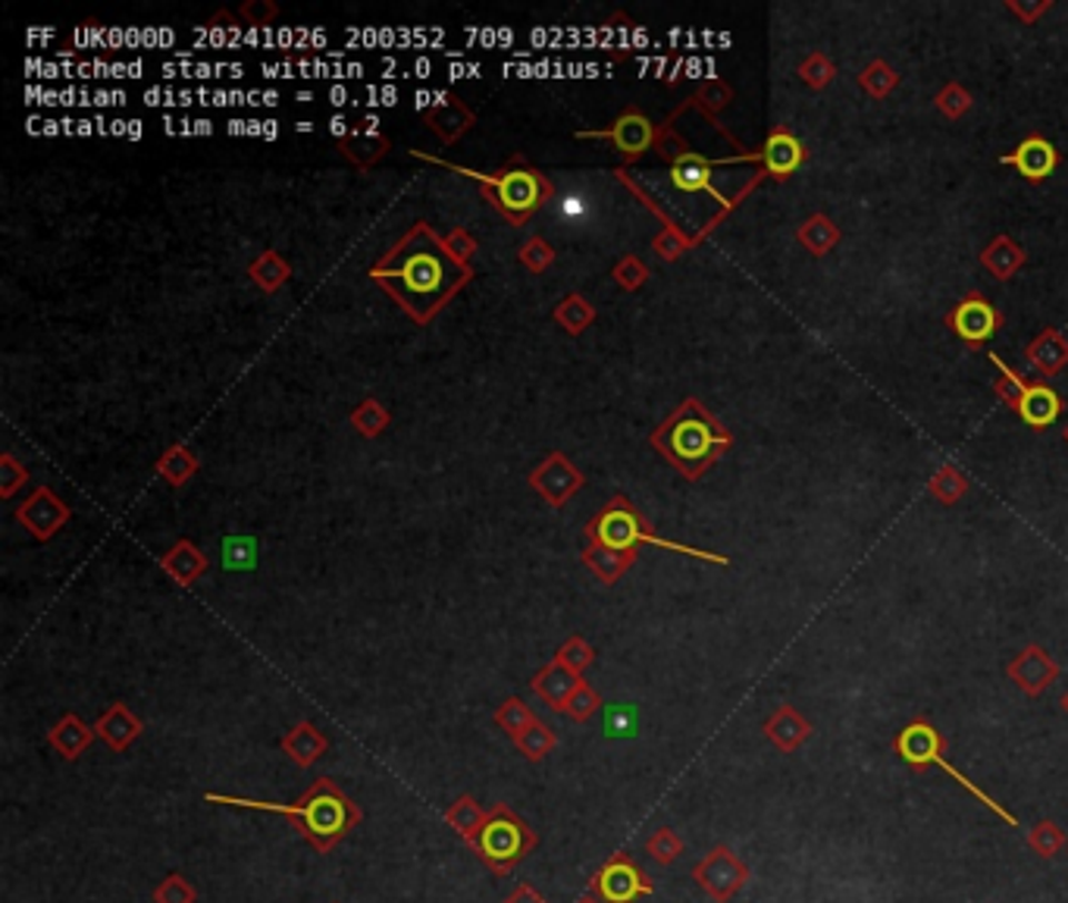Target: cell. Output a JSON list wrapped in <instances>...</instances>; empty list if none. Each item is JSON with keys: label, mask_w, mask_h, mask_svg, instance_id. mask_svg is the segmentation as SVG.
<instances>
[{"label": "cell", "mask_w": 1068, "mask_h": 903, "mask_svg": "<svg viewBox=\"0 0 1068 903\" xmlns=\"http://www.w3.org/2000/svg\"><path fill=\"white\" fill-rule=\"evenodd\" d=\"M445 248H448L452 255L458 257L461 264H467V257L476 252V242L471 239V236H467L464 229H455V233H452V236L445 239Z\"/></svg>", "instance_id": "f5cc1de1"}, {"label": "cell", "mask_w": 1068, "mask_h": 903, "mask_svg": "<svg viewBox=\"0 0 1068 903\" xmlns=\"http://www.w3.org/2000/svg\"><path fill=\"white\" fill-rule=\"evenodd\" d=\"M505 903H548V901H545V897L540 894V891H536V887L526 885V882H521V885L514 887L508 897H505Z\"/></svg>", "instance_id": "11a10c76"}, {"label": "cell", "mask_w": 1068, "mask_h": 903, "mask_svg": "<svg viewBox=\"0 0 1068 903\" xmlns=\"http://www.w3.org/2000/svg\"><path fill=\"white\" fill-rule=\"evenodd\" d=\"M577 903H602V901H599V897H595V894H583V897H580Z\"/></svg>", "instance_id": "680465c9"}, {"label": "cell", "mask_w": 1068, "mask_h": 903, "mask_svg": "<svg viewBox=\"0 0 1068 903\" xmlns=\"http://www.w3.org/2000/svg\"><path fill=\"white\" fill-rule=\"evenodd\" d=\"M586 537H590V546H605V549H617V552H633L640 543H649L659 546V549H668V552L690 556V559H702V562L728 565V556L702 552V549L674 543V540H662L659 533L649 530L643 514L636 512L627 499H614L605 512L595 514L593 521H590V528H586Z\"/></svg>", "instance_id": "5b68a950"}, {"label": "cell", "mask_w": 1068, "mask_h": 903, "mask_svg": "<svg viewBox=\"0 0 1068 903\" xmlns=\"http://www.w3.org/2000/svg\"><path fill=\"white\" fill-rule=\"evenodd\" d=\"M336 903H339V901H336Z\"/></svg>", "instance_id": "6125c7cd"}, {"label": "cell", "mask_w": 1068, "mask_h": 903, "mask_svg": "<svg viewBox=\"0 0 1068 903\" xmlns=\"http://www.w3.org/2000/svg\"><path fill=\"white\" fill-rule=\"evenodd\" d=\"M342 148H345V154H348L355 164H360V167H370L374 160H379V157L386 154L389 141L379 136V132H364V136H357L355 132L348 141H342Z\"/></svg>", "instance_id": "e575fe53"}, {"label": "cell", "mask_w": 1068, "mask_h": 903, "mask_svg": "<svg viewBox=\"0 0 1068 903\" xmlns=\"http://www.w3.org/2000/svg\"><path fill=\"white\" fill-rule=\"evenodd\" d=\"M333 132H336V136H345V120H342V117L333 120Z\"/></svg>", "instance_id": "6f0895ef"}, {"label": "cell", "mask_w": 1068, "mask_h": 903, "mask_svg": "<svg viewBox=\"0 0 1068 903\" xmlns=\"http://www.w3.org/2000/svg\"><path fill=\"white\" fill-rule=\"evenodd\" d=\"M207 803L233 806V809H255V813H276L291 822V828L305 837L317 853H333L345 837L360 825V806H357L333 778H317L295 803L251 801V797H233V794H204Z\"/></svg>", "instance_id": "7a4b0ae2"}, {"label": "cell", "mask_w": 1068, "mask_h": 903, "mask_svg": "<svg viewBox=\"0 0 1068 903\" xmlns=\"http://www.w3.org/2000/svg\"><path fill=\"white\" fill-rule=\"evenodd\" d=\"M595 311L593 305L586 302V298H580V295H571V298H564L555 311V321H558L567 333H583L586 326L593 324Z\"/></svg>", "instance_id": "8d00e7d4"}, {"label": "cell", "mask_w": 1068, "mask_h": 903, "mask_svg": "<svg viewBox=\"0 0 1068 903\" xmlns=\"http://www.w3.org/2000/svg\"><path fill=\"white\" fill-rule=\"evenodd\" d=\"M693 879L714 903H730L749 885L752 872L740 853L730 851L728 844H718L695 863Z\"/></svg>", "instance_id": "30bf717a"}, {"label": "cell", "mask_w": 1068, "mask_h": 903, "mask_svg": "<svg viewBox=\"0 0 1068 903\" xmlns=\"http://www.w3.org/2000/svg\"><path fill=\"white\" fill-rule=\"evenodd\" d=\"M797 239L812 252L814 257H824L833 245L840 242V226L828 217V214H814L809 220L799 226Z\"/></svg>", "instance_id": "f1b7e54d"}, {"label": "cell", "mask_w": 1068, "mask_h": 903, "mask_svg": "<svg viewBox=\"0 0 1068 903\" xmlns=\"http://www.w3.org/2000/svg\"><path fill=\"white\" fill-rule=\"evenodd\" d=\"M19 524H26V530L38 537V540H51L57 530L67 524L69 509L51 493V490H38V493L26 502V506H19Z\"/></svg>", "instance_id": "9a60e30c"}, {"label": "cell", "mask_w": 1068, "mask_h": 903, "mask_svg": "<svg viewBox=\"0 0 1068 903\" xmlns=\"http://www.w3.org/2000/svg\"><path fill=\"white\" fill-rule=\"evenodd\" d=\"M947 324H950L952 333L966 342V345L978 349V345H987V342L1000 333L1002 314L983 298L981 292H968L966 298L950 311Z\"/></svg>", "instance_id": "8fae6325"}, {"label": "cell", "mask_w": 1068, "mask_h": 903, "mask_svg": "<svg viewBox=\"0 0 1068 903\" xmlns=\"http://www.w3.org/2000/svg\"><path fill=\"white\" fill-rule=\"evenodd\" d=\"M198 901V887L188 882L186 875L170 872L160 885L154 887V903H195Z\"/></svg>", "instance_id": "60d3db41"}, {"label": "cell", "mask_w": 1068, "mask_h": 903, "mask_svg": "<svg viewBox=\"0 0 1068 903\" xmlns=\"http://www.w3.org/2000/svg\"><path fill=\"white\" fill-rule=\"evenodd\" d=\"M1025 261H1028L1025 248H1021L1018 242L1009 239V236H997V239L990 242L981 252L983 271H990V276H997L1000 283L1012 279V276L1025 267Z\"/></svg>", "instance_id": "d4e9b609"}, {"label": "cell", "mask_w": 1068, "mask_h": 903, "mask_svg": "<svg viewBox=\"0 0 1068 903\" xmlns=\"http://www.w3.org/2000/svg\"><path fill=\"white\" fill-rule=\"evenodd\" d=\"M0 468H3V478H0V493L3 495H13V490H17L19 483H26V480H29L26 468H19L13 455H3Z\"/></svg>", "instance_id": "f907efd6"}, {"label": "cell", "mask_w": 1068, "mask_h": 903, "mask_svg": "<svg viewBox=\"0 0 1068 903\" xmlns=\"http://www.w3.org/2000/svg\"><path fill=\"white\" fill-rule=\"evenodd\" d=\"M1062 436H1066V443H1068V426H1066V433H1062Z\"/></svg>", "instance_id": "94428289"}, {"label": "cell", "mask_w": 1068, "mask_h": 903, "mask_svg": "<svg viewBox=\"0 0 1068 903\" xmlns=\"http://www.w3.org/2000/svg\"><path fill=\"white\" fill-rule=\"evenodd\" d=\"M655 449L664 459L678 468L686 480L702 478L714 461L721 459L730 449V433L724 424L702 409L699 399H686L668 421H664L655 436Z\"/></svg>", "instance_id": "3957f363"}, {"label": "cell", "mask_w": 1068, "mask_h": 903, "mask_svg": "<svg viewBox=\"0 0 1068 903\" xmlns=\"http://www.w3.org/2000/svg\"><path fill=\"white\" fill-rule=\"evenodd\" d=\"M580 681H583V678H580L577 671H571L567 665H561L558 659H555V662L545 665L543 671L533 678V690H536V697H543L552 709L564 713V703L577 690Z\"/></svg>", "instance_id": "44dd1931"}, {"label": "cell", "mask_w": 1068, "mask_h": 903, "mask_svg": "<svg viewBox=\"0 0 1068 903\" xmlns=\"http://www.w3.org/2000/svg\"><path fill=\"white\" fill-rule=\"evenodd\" d=\"M859 86L866 88L871 98H887L893 88L899 86V72L893 67H887L883 60H874L871 67L862 69V76H859Z\"/></svg>", "instance_id": "f35d334b"}, {"label": "cell", "mask_w": 1068, "mask_h": 903, "mask_svg": "<svg viewBox=\"0 0 1068 903\" xmlns=\"http://www.w3.org/2000/svg\"><path fill=\"white\" fill-rule=\"evenodd\" d=\"M655 252H659L662 257H668V261H674V257L683 252V242L678 239V233H674V229H664V236L655 239Z\"/></svg>", "instance_id": "db71d44e"}, {"label": "cell", "mask_w": 1068, "mask_h": 903, "mask_svg": "<svg viewBox=\"0 0 1068 903\" xmlns=\"http://www.w3.org/2000/svg\"><path fill=\"white\" fill-rule=\"evenodd\" d=\"M352 424H355L364 436H376V433H383V430L389 426V411L383 409L379 402H374V399H367V402L352 414Z\"/></svg>", "instance_id": "f6af8a7d"}, {"label": "cell", "mask_w": 1068, "mask_h": 903, "mask_svg": "<svg viewBox=\"0 0 1068 903\" xmlns=\"http://www.w3.org/2000/svg\"><path fill=\"white\" fill-rule=\"evenodd\" d=\"M467 844L486 863V870L495 875H508L521 860L540 847V837L508 803H495L492 809H486L483 825Z\"/></svg>", "instance_id": "277c9868"}, {"label": "cell", "mask_w": 1068, "mask_h": 903, "mask_svg": "<svg viewBox=\"0 0 1068 903\" xmlns=\"http://www.w3.org/2000/svg\"><path fill=\"white\" fill-rule=\"evenodd\" d=\"M893 747H897L899 759H902V763H906L909 768H916V772H924V768H931V766L943 768V772L950 775L952 782L962 784L968 794H971V797H978V801H981L983 806L990 809V813H997V816H1000L1006 825L1018 828L1016 813H1009V809H1006L1002 803L993 801V797H990V794H987L983 787H978V784L971 782L966 772H959V768L952 766V763H947V759H943V750H947V737L937 732V728H933L928 718H916V722H909V725H906V728L897 734Z\"/></svg>", "instance_id": "8992f818"}, {"label": "cell", "mask_w": 1068, "mask_h": 903, "mask_svg": "<svg viewBox=\"0 0 1068 903\" xmlns=\"http://www.w3.org/2000/svg\"><path fill=\"white\" fill-rule=\"evenodd\" d=\"M1006 675L1028 694V697H1040L1044 690H1050L1056 678H1059V665L1052 662V656L1044 647H1025L1016 659L1009 662Z\"/></svg>", "instance_id": "4fadbf2b"}, {"label": "cell", "mask_w": 1068, "mask_h": 903, "mask_svg": "<svg viewBox=\"0 0 1068 903\" xmlns=\"http://www.w3.org/2000/svg\"><path fill=\"white\" fill-rule=\"evenodd\" d=\"M514 747H517V753L524 756L526 763H543L545 756L558 747V734L552 732L545 722H536L521 737H514Z\"/></svg>", "instance_id": "4dcf8cb0"}, {"label": "cell", "mask_w": 1068, "mask_h": 903, "mask_svg": "<svg viewBox=\"0 0 1068 903\" xmlns=\"http://www.w3.org/2000/svg\"><path fill=\"white\" fill-rule=\"evenodd\" d=\"M583 562L590 565V571L602 583H614L621 575H627L630 565L636 562V552H617V549H605V546H590L583 552Z\"/></svg>", "instance_id": "83f0119b"}, {"label": "cell", "mask_w": 1068, "mask_h": 903, "mask_svg": "<svg viewBox=\"0 0 1068 903\" xmlns=\"http://www.w3.org/2000/svg\"><path fill=\"white\" fill-rule=\"evenodd\" d=\"M95 734H98V732H95L91 725H86V722L76 716V713H67V716L60 718V722L53 725L51 732H48V740H51L53 750L60 753L63 759H69V763H72V759H79V756H82V753L91 747Z\"/></svg>", "instance_id": "603a6c76"}, {"label": "cell", "mask_w": 1068, "mask_h": 903, "mask_svg": "<svg viewBox=\"0 0 1068 903\" xmlns=\"http://www.w3.org/2000/svg\"><path fill=\"white\" fill-rule=\"evenodd\" d=\"M222 565H226V568H236V571L255 568V540H248V537H229V540L222 543Z\"/></svg>", "instance_id": "7dc6e473"}, {"label": "cell", "mask_w": 1068, "mask_h": 903, "mask_svg": "<svg viewBox=\"0 0 1068 903\" xmlns=\"http://www.w3.org/2000/svg\"><path fill=\"white\" fill-rule=\"evenodd\" d=\"M755 160H762L764 173H768L771 179H790V176L805 164V145H802L793 132L774 129V132L768 136V141H764L762 151L755 154Z\"/></svg>", "instance_id": "2e32d148"}, {"label": "cell", "mask_w": 1068, "mask_h": 903, "mask_svg": "<svg viewBox=\"0 0 1068 903\" xmlns=\"http://www.w3.org/2000/svg\"><path fill=\"white\" fill-rule=\"evenodd\" d=\"M426 120H429V126H433L445 141H455V138L474 122V114H471L458 98H445V95H442V101L429 110Z\"/></svg>", "instance_id": "4316f807"}, {"label": "cell", "mask_w": 1068, "mask_h": 903, "mask_svg": "<svg viewBox=\"0 0 1068 903\" xmlns=\"http://www.w3.org/2000/svg\"><path fill=\"white\" fill-rule=\"evenodd\" d=\"M492 718H495V725L508 734V737H521L530 725H536V722H540V718L533 716V709L526 706L524 699H517V697L505 699V703L495 709V716Z\"/></svg>", "instance_id": "d6a6232c"}, {"label": "cell", "mask_w": 1068, "mask_h": 903, "mask_svg": "<svg viewBox=\"0 0 1068 903\" xmlns=\"http://www.w3.org/2000/svg\"><path fill=\"white\" fill-rule=\"evenodd\" d=\"M251 276H255L264 289L273 292V289H279V286L289 279V264L276 255V252H264V255L257 257L255 264H251Z\"/></svg>", "instance_id": "ab89813d"}, {"label": "cell", "mask_w": 1068, "mask_h": 903, "mask_svg": "<svg viewBox=\"0 0 1068 903\" xmlns=\"http://www.w3.org/2000/svg\"><path fill=\"white\" fill-rule=\"evenodd\" d=\"M645 276H649L645 264L640 261V257H633V255L624 257V261L614 267V279H617L624 289H640V286L645 283Z\"/></svg>", "instance_id": "681fc988"}, {"label": "cell", "mask_w": 1068, "mask_h": 903, "mask_svg": "<svg viewBox=\"0 0 1068 903\" xmlns=\"http://www.w3.org/2000/svg\"><path fill=\"white\" fill-rule=\"evenodd\" d=\"M160 568H164L179 587H191V583L207 571V559H204V552H198L188 540H182V543L172 546L170 552L160 559Z\"/></svg>", "instance_id": "484cf974"}, {"label": "cell", "mask_w": 1068, "mask_h": 903, "mask_svg": "<svg viewBox=\"0 0 1068 903\" xmlns=\"http://www.w3.org/2000/svg\"><path fill=\"white\" fill-rule=\"evenodd\" d=\"M928 490H931V495L937 499V502H943V506H956V502L966 495L968 480L962 478L952 464H943V468H940V471L931 478Z\"/></svg>", "instance_id": "836d02e7"}, {"label": "cell", "mask_w": 1068, "mask_h": 903, "mask_svg": "<svg viewBox=\"0 0 1068 903\" xmlns=\"http://www.w3.org/2000/svg\"><path fill=\"white\" fill-rule=\"evenodd\" d=\"M764 737L778 747L780 753H797L809 737H812V722L799 713L797 706L790 703H780L778 709L771 713V718L764 722Z\"/></svg>", "instance_id": "ac0fdd59"}, {"label": "cell", "mask_w": 1068, "mask_h": 903, "mask_svg": "<svg viewBox=\"0 0 1068 903\" xmlns=\"http://www.w3.org/2000/svg\"><path fill=\"white\" fill-rule=\"evenodd\" d=\"M1059 703H1062V713H1066V716H1068V690H1066V694H1062V699H1059Z\"/></svg>", "instance_id": "91938a15"}, {"label": "cell", "mask_w": 1068, "mask_h": 903, "mask_svg": "<svg viewBox=\"0 0 1068 903\" xmlns=\"http://www.w3.org/2000/svg\"><path fill=\"white\" fill-rule=\"evenodd\" d=\"M1028 847L1040 856V860H1052L1066 851V832L1052 822V818H1040L1037 825L1028 828Z\"/></svg>", "instance_id": "1f68e13d"}, {"label": "cell", "mask_w": 1068, "mask_h": 903, "mask_svg": "<svg viewBox=\"0 0 1068 903\" xmlns=\"http://www.w3.org/2000/svg\"><path fill=\"white\" fill-rule=\"evenodd\" d=\"M799 76H802V82L814 91H821V88H828L833 82V76H837V69L833 63L824 57L821 51L809 53L802 63H799Z\"/></svg>", "instance_id": "b9f144b4"}, {"label": "cell", "mask_w": 1068, "mask_h": 903, "mask_svg": "<svg viewBox=\"0 0 1068 903\" xmlns=\"http://www.w3.org/2000/svg\"><path fill=\"white\" fill-rule=\"evenodd\" d=\"M599 706H602V697L595 694L593 687L586 681H580V687L571 694V699L564 703V716L574 718V722H590V718L599 713Z\"/></svg>", "instance_id": "ee69618b"}, {"label": "cell", "mask_w": 1068, "mask_h": 903, "mask_svg": "<svg viewBox=\"0 0 1068 903\" xmlns=\"http://www.w3.org/2000/svg\"><path fill=\"white\" fill-rule=\"evenodd\" d=\"M580 138H609L614 141V148L624 154L627 160L633 157H640L652 148V141H655V126L652 120L640 114V110H627V114H621L617 120L611 122L609 129H595V132H580Z\"/></svg>", "instance_id": "7c38bea8"}, {"label": "cell", "mask_w": 1068, "mask_h": 903, "mask_svg": "<svg viewBox=\"0 0 1068 903\" xmlns=\"http://www.w3.org/2000/svg\"><path fill=\"white\" fill-rule=\"evenodd\" d=\"M279 750L286 753L295 766L310 768L317 759H320L323 753L329 750V740H326V737H323L310 722H298V725H295L283 740H279Z\"/></svg>", "instance_id": "7402d4cb"}, {"label": "cell", "mask_w": 1068, "mask_h": 903, "mask_svg": "<svg viewBox=\"0 0 1068 903\" xmlns=\"http://www.w3.org/2000/svg\"><path fill=\"white\" fill-rule=\"evenodd\" d=\"M370 276L398 298L417 324H426L471 279V267L461 264L429 226H414Z\"/></svg>", "instance_id": "6da1fadb"}, {"label": "cell", "mask_w": 1068, "mask_h": 903, "mask_svg": "<svg viewBox=\"0 0 1068 903\" xmlns=\"http://www.w3.org/2000/svg\"><path fill=\"white\" fill-rule=\"evenodd\" d=\"M712 176H714V160L709 157H702V154L695 151H683L678 154L674 160H671V183L680 192H709L714 195L718 202H724L721 195H718V188L712 186Z\"/></svg>", "instance_id": "ffe728a7"}, {"label": "cell", "mask_w": 1068, "mask_h": 903, "mask_svg": "<svg viewBox=\"0 0 1068 903\" xmlns=\"http://www.w3.org/2000/svg\"><path fill=\"white\" fill-rule=\"evenodd\" d=\"M590 894L602 903H640L655 894V882L640 870L630 853H611L602 870L590 879Z\"/></svg>", "instance_id": "9c48e42d"}, {"label": "cell", "mask_w": 1068, "mask_h": 903, "mask_svg": "<svg viewBox=\"0 0 1068 903\" xmlns=\"http://www.w3.org/2000/svg\"><path fill=\"white\" fill-rule=\"evenodd\" d=\"M276 13H279V10H276L273 3H267V0H251V3H245V7H241V17L248 19L255 29H260V26H270V19H276Z\"/></svg>", "instance_id": "816d5d0a"}, {"label": "cell", "mask_w": 1068, "mask_h": 903, "mask_svg": "<svg viewBox=\"0 0 1068 903\" xmlns=\"http://www.w3.org/2000/svg\"><path fill=\"white\" fill-rule=\"evenodd\" d=\"M195 468H198V461H195V455H191L188 449H182V445L170 449L164 459L157 461V471L170 480L172 487H182V483L195 474Z\"/></svg>", "instance_id": "74e56055"}, {"label": "cell", "mask_w": 1068, "mask_h": 903, "mask_svg": "<svg viewBox=\"0 0 1068 903\" xmlns=\"http://www.w3.org/2000/svg\"><path fill=\"white\" fill-rule=\"evenodd\" d=\"M987 359L997 364V371H1000V380H997V395H1000L1002 402L1009 405V411H1016L1018 418L1025 421V424L1037 430V433H1044L1047 426H1052L1059 421V414H1062V399H1059V392L1052 390L1050 383H1044V380H1025V376L1012 371L1000 355H993V352H987Z\"/></svg>", "instance_id": "ba28073f"}, {"label": "cell", "mask_w": 1068, "mask_h": 903, "mask_svg": "<svg viewBox=\"0 0 1068 903\" xmlns=\"http://www.w3.org/2000/svg\"><path fill=\"white\" fill-rule=\"evenodd\" d=\"M683 851H686V844H683V837H680L674 828H659L655 835L645 841V853H649L659 866L678 863Z\"/></svg>", "instance_id": "d590c367"}, {"label": "cell", "mask_w": 1068, "mask_h": 903, "mask_svg": "<svg viewBox=\"0 0 1068 903\" xmlns=\"http://www.w3.org/2000/svg\"><path fill=\"white\" fill-rule=\"evenodd\" d=\"M1002 164H1006V167H1016L1021 179L1040 186V183L1059 167V151H1056V145H1052L1050 138L1028 136L1018 145L1016 151L1002 157Z\"/></svg>", "instance_id": "5bb4252c"}, {"label": "cell", "mask_w": 1068, "mask_h": 903, "mask_svg": "<svg viewBox=\"0 0 1068 903\" xmlns=\"http://www.w3.org/2000/svg\"><path fill=\"white\" fill-rule=\"evenodd\" d=\"M558 662L567 665L571 671L583 675V671L595 662V652L583 637H567V640H564V647L558 649Z\"/></svg>", "instance_id": "bcb514c9"}, {"label": "cell", "mask_w": 1068, "mask_h": 903, "mask_svg": "<svg viewBox=\"0 0 1068 903\" xmlns=\"http://www.w3.org/2000/svg\"><path fill=\"white\" fill-rule=\"evenodd\" d=\"M933 104H937V110H940L943 117H950V120H959L962 114H968V110H971V104H975V101H971V95H968L966 88L959 86V82H947V86L937 91Z\"/></svg>", "instance_id": "7bdbcfd3"}, {"label": "cell", "mask_w": 1068, "mask_h": 903, "mask_svg": "<svg viewBox=\"0 0 1068 903\" xmlns=\"http://www.w3.org/2000/svg\"><path fill=\"white\" fill-rule=\"evenodd\" d=\"M479 179H483L495 210L505 214L514 226L530 220L552 195V183L536 167H530L524 157H514L508 167H502L492 176H479Z\"/></svg>", "instance_id": "52a82bcc"}, {"label": "cell", "mask_w": 1068, "mask_h": 903, "mask_svg": "<svg viewBox=\"0 0 1068 903\" xmlns=\"http://www.w3.org/2000/svg\"><path fill=\"white\" fill-rule=\"evenodd\" d=\"M95 732H98V737H101L110 750L126 753L136 744L138 737H141L145 725H141V718H138L126 703H113V706L95 722Z\"/></svg>", "instance_id": "d6986e66"}, {"label": "cell", "mask_w": 1068, "mask_h": 903, "mask_svg": "<svg viewBox=\"0 0 1068 903\" xmlns=\"http://www.w3.org/2000/svg\"><path fill=\"white\" fill-rule=\"evenodd\" d=\"M1028 361L1035 364L1044 376H1056L1068 364V340L1059 330H1044L1035 342H1028L1025 349Z\"/></svg>", "instance_id": "cb8c5ba5"}, {"label": "cell", "mask_w": 1068, "mask_h": 903, "mask_svg": "<svg viewBox=\"0 0 1068 903\" xmlns=\"http://www.w3.org/2000/svg\"><path fill=\"white\" fill-rule=\"evenodd\" d=\"M1006 7H1009V10H1012L1016 17L1025 19V22H1031V19H1035V17H1040V13H1047V10H1050V3H1040V7H1025V3H1006Z\"/></svg>", "instance_id": "9f6ffc18"}, {"label": "cell", "mask_w": 1068, "mask_h": 903, "mask_svg": "<svg viewBox=\"0 0 1068 903\" xmlns=\"http://www.w3.org/2000/svg\"><path fill=\"white\" fill-rule=\"evenodd\" d=\"M521 261H524L530 271L540 273L555 261V252H552V245H548V242L536 236V239H530L524 248H521Z\"/></svg>", "instance_id": "c3c4849f"}, {"label": "cell", "mask_w": 1068, "mask_h": 903, "mask_svg": "<svg viewBox=\"0 0 1068 903\" xmlns=\"http://www.w3.org/2000/svg\"><path fill=\"white\" fill-rule=\"evenodd\" d=\"M533 487L540 490V493L552 502V506H564L571 493H577L580 487H583V478H580L577 468H571L564 455H548V459L533 471Z\"/></svg>", "instance_id": "e0dca14e"}, {"label": "cell", "mask_w": 1068, "mask_h": 903, "mask_svg": "<svg viewBox=\"0 0 1068 903\" xmlns=\"http://www.w3.org/2000/svg\"><path fill=\"white\" fill-rule=\"evenodd\" d=\"M483 818H486V809L479 806V801H476L474 794H461L458 801L445 809V822H448V828H455L464 841H471V837L476 835V828L483 825Z\"/></svg>", "instance_id": "f546056e"}]
</instances>
